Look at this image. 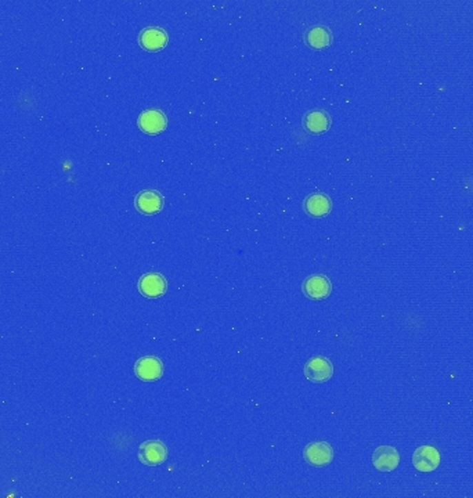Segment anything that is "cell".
<instances>
[{"mask_svg":"<svg viewBox=\"0 0 473 498\" xmlns=\"http://www.w3.org/2000/svg\"><path fill=\"white\" fill-rule=\"evenodd\" d=\"M305 377L314 384L328 382L334 375V366L331 360L323 356L312 357L303 367Z\"/></svg>","mask_w":473,"mask_h":498,"instance_id":"cell-1","label":"cell"},{"mask_svg":"<svg viewBox=\"0 0 473 498\" xmlns=\"http://www.w3.org/2000/svg\"><path fill=\"white\" fill-rule=\"evenodd\" d=\"M168 458V448L161 440H147L139 447V459L148 466H158Z\"/></svg>","mask_w":473,"mask_h":498,"instance_id":"cell-2","label":"cell"},{"mask_svg":"<svg viewBox=\"0 0 473 498\" xmlns=\"http://www.w3.org/2000/svg\"><path fill=\"white\" fill-rule=\"evenodd\" d=\"M303 458L312 466H325L334 459V450L327 441H314L305 447Z\"/></svg>","mask_w":473,"mask_h":498,"instance_id":"cell-3","label":"cell"},{"mask_svg":"<svg viewBox=\"0 0 473 498\" xmlns=\"http://www.w3.org/2000/svg\"><path fill=\"white\" fill-rule=\"evenodd\" d=\"M440 452L433 446H421L412 452V465L419 472H433L440 465Z\"/></svg>","mask_w":473,"mask_h":498,"instance_id":"cell-4","label":"cell"},{"mask_svg":"<svg viewBox=\"0 0 473 498\" xmlns=\"http://www.w3.org/2000/svg\"><path fill=\"white\" fill-rule=\"evenodd\" d=\"M302 290L308 298L313 301H321L330 297L332 291V284L327 276L313 275L303 281Z\"/></svg>","mask_w":473,"mask_h":498,"instance_id":"cell-5","label":"cell"},{"mask_svg":"<svg viewBox=\"0 0 473 498\" xmlns=\"http://www.w3.org/2000/svg\"><path fill=\"white\" fill-rule=\"evenodd\" d=\"M134 372L137 378L144 382L158 381L163 375V364L155 356H145L137 360L134 366Z\"/></svg>","mask_w":473,"mask_h":498,"instance_id":"cell-6","label":"cell"},{"mask_svg":"<svg viewBox=\"0 0 473 498\" xmlns=\"http://www.w3.org/2000/svg\"><path fill=\"white\" fill-rule=\"evenodd\" d=\"M399 451L392 446H379L372 454V464L381 472H392L399 466Z\"/></svg>","mask_w":473,"mask_h":498,"instance_id":"cell-7","label":"cell"},{"mask_svg":"<svg viewBox=\"0 0 473 498\" xmlns=\"http://www.w3.org/2000/svg\"><path fill=\"white\" fill-rule=\"evenodd\" d=\"M139 128L147 135H158L166 128V117L161 110H145L137 119Z\"/></svg>","mask_w":473,"mask_h":498,"instance_id":"cell-8","label":"cell"},{"mask_svg":"<svg viewBox=\"0 0 473 498\" xmlns=\"http://www.w3.org/2000/svg\"><path fill=\"white\" fill-rule=\"evenodd\" d=\"M163 197L161 192L155 190H144L137 194L134 199V205L139 212L143 215H155L163 208Z\"/></svg>","mask_w":473,"mask_h":498,"instance_id":"cell-9","label":"cell"},{"mask_svg":"<svg viewBox=\"0 0 473 498\" xmlns=\"http://www.w3.org/2000/svg\"><path fill=\"white\" fill-rule=\"evenodd\" d=\"M166 287V280L161 273H145L139 280V291L147 298L162 297Z\"/></svg>","mask_w":473,"mask_h":498,"instance_id":"cell-10","label":"cell"},{"mask_svg":"<svg viewBox=\"0 0 473 498\" xmlns=\"http://www.w3.org/2000/svg\"><path fill=\"white\" fill-rule=\"evenodd\" d=\"M168 34L158 27L144 28L139 35V43L144 50L158 52L168 45Z\"/></svg>","mask_w":473,"mask_h":498,"instance_id":"cell-11","label":"cell"},{"mask_svg":"<svg viewBox=\"0 0 473 498\" xmlns=\"http://www.w3.org/2000/svg\"><path fill=\"white\" fill-rule=\"evenodd\" d=\"M303 209L312 217H324L331 213L332 201L325 192H313L303 201Z\"/></svg>","mask_w":473,"mask_h":498,"instance_id":"cell-12","label":"cell"},{"mask_svg":"<svg viewBox=\"0 0 473 498\" xmlns=\"http://www.w3.org/2000/svg\"><path fill=\"white\" fill-rule=\"evenodd\" d=\"M331 117L324 110H313L305 114L303 126L313 135H320L331 128Z\"/></svg>","mask_w":473,"mask_h":498,"instance_id":"cell-13","label":"cell"},{"mask_svg":"<svg viewBox=\"0 0 473 498\" xmlns=\"http://www.w3.org/2000/svg\"><path fill=\"white\" fill-rule=\"evenodd\" d=\"M305 42L314 50H321L328 48L332 43V34L330 31V28L324 27V26H316L312 27L306 35H305Z\"/></svg>","mask_w":473,"mask_h":498,"instance_id":"cell-14","label":"cell"}]
</instances>
